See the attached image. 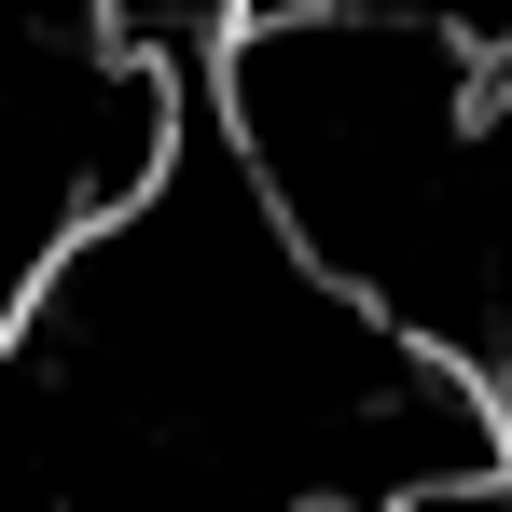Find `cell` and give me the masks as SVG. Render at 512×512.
I'll return each mask as SVG.
<instances>
[{"label":"cell","instance_id":"cell-1","mask_svg":"<svg viewBox=\"0 0 512 512\" xmlns=\"http://www.w3.org/2000/svg\"><path fill=\"white\" fill-rule=\"evenodd\" d=\"M208 111L305 263L416 346L485 360L499 319V70L485 28L402 0H263L208 42Z\"/></svg>","mask_w":512,"mask_h":512},{"label":"cell","instance_id":"cell-2","mask_svg":"<svg viewBox=\"0 0 512 512\" xmlns=\"http://www.w3.org/2000/svg\"><path fill=\"white\" fill-rule=\"evenodd\" d=\"M388 512H512V471H457V485H416V499Z\"/></svg>","mask_w":512,"mask_h":512}]
</instances>
